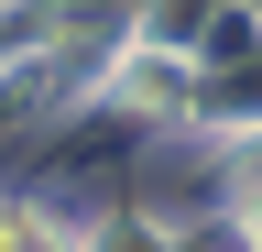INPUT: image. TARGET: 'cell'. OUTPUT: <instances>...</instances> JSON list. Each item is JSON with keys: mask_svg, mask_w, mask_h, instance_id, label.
<instances>
[{"mask_svg": "<svg viewBox=\"0 0 262 252\" xmlns=\"http://www.w3.org/2000/svg\"><path fill=\"white\" fill-rule=\"evenodd\" d=\"M0 252H77L66 230H44L33 208H0Z\"/></svg>", "mask_w": 262, "mask_h": 252, "instance_id": "obj_1", "label": "cell"}]
</instances>
